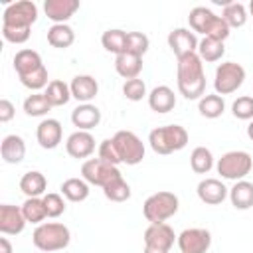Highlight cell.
I'll list each match as a JSON object with an SVG mask.
<instances>
[{
	"instance_id": "cell-47",
	"label": "cell",
	"mask_w": 253,
	"mask_h": 253,
	"mask_svg": "<svg viewBox=\"0 0 253 253\" xmlns=\"http://www.w3.org/2000/svg\"><path fill=\"white\" fill-rule=\"evenodd\" d=\"M247 136L253 140V121H249V125H247Z\"/></svg>"
},
{
	"instance_id": "cell-32",
	"label": "cell",
	"mask_w": 253,
	"mask_h": 253,
	"mask_svg": "<svg viewBox=\"0 0 253 253\" xmlns=\"http://www.w3.org/2000/svg\"><path fill=\"white\" fill-rule=\"evenodd\" d=\"M101 45H103L109 53H115V55L125 53V47H126V32L121 30V28H111V30L103 32V36H101Z\"/></svg>"
},
{
	"instance_id": "cell-3",
	"label": "cell",
	"mask_w": 253,
	"mask_h": 253,
	"mask_svg": "<svg viewBox=\"0 0 253 253\" xmlns=\"http://www.w3.org/2000/svg\"><path fill=\"white\" fill-rule=\"evenodd\" d=\"M190 136L188 130L182 125H164V126H156L150 130L148 134V144L156 154H172L178 152L182 148H186Z\"/></svg>"
},
{
	"instance_id": "cell-12",
	"label": "cell",
	"mask_w": 253,
	"mask_h": 253,
	"mask_svg": "<svg viewBox=\"0 0 253 253\" xmlns=\"http://www.w3.org/2000/svg\"><path fill=\"white\" fill-rule=\"evenodd\" d=\"M176 243L180 253H208L211 247V233L204 227H188L178 235Z\"/></svg>"
},
{
	"instance_id": "cell-23",
	"label": "cell",
	"mask_w": 253,
	"mask_h": 253,
	"mask_svg": "<svg viewBox=\"0 0 253 253\" xmlns=\"http://www.w3.org/2000/svg\"><path fill=\"white\" fill-rule=\"evenodd\" d=\"M43 67V61H42V55L36 51V49H20L16 51L14 55V69L18 73V77H24V75H30L38 69Z\"/></svg>"
},
{
	"instance_id": "cell-45",
	"label": "cell",
	"mask_w": 253,
	"mask_h": 253,
	"mask_svg": "<svg viewBox=\"0 0 253 253\" xmlns=\"http://www.w3.org/2000/svg\"><path fill=\"white\" fill-rule=\"evenodd\" d=\"M16 115V107L10 99H0V123H10Z\"/></svg>"
},
{
	"instance_id": "cell-46",
	"label": "cell",
	"mask_w": 253,
	"mask_h": 253,
	"mask_svg": "<svg viewBox=\"0 0 253 253\" xmlns=\"http://www.w3.org/2000/svg\"><path fill=\"white\" fill-rule=\"evenodd\" d=\"M0 253H14L12 243L8 237H0Z\"/></svg>"
},
{
	"instance_id": "cell-26",
	"label": "cell",
	"mask_w": 253,
	"mask_h": 253,
	"mask_svg": "<svg viewBox=\"0 0 253 253\" xmlns=\"http://www.w3.org/2000/svg\"><path fill=\"white\" fill-rule=\"evenodd\" d=\"M115 71L125 79H136L142 71V57L138 55H132V53H121V55H115Z\"/></svg>"
},
{
	"instance_id": "cell-14",
	"label": "cell",
	"mask_w": 253,
	"mask_h": 253,
	"mask_svg": "<svg viewBox=\"0 0 253 253\" xmlns=\"http://www.w3.org/2000/svg\"><path fill=\"white\" fill-rule=\"evenodd\" d=\"M61 138H63V126H61V123L57 119H49L47 117V119L40 121L38 128H36V140H38V144L42 148L53 150V148L59 146Z\"/></svg>"
},
{
	"instance_id": "cell-28",
	"label": "cell",
	"mask_w": 253,
	"mask_h": 253,
	"mask_svg": "<svg viewBox=\"0 0 253 253\" xmlns=\"http://www.w3.org/2000/svg\"><path fill=\"white\" fill-rule=\"evenodd\" d=\"M61 196L69 202H85L89 198V184L83 178H67L59 186Z\"/></svg>"
},
{
	"instance_id": "cell-1",
	"label": "cell",
	"mask_w": 253,
	"mask_h": 253,
	"mask_svg": "<svg viewBox=\"0 0 253 253\" xmlns=\"http://www.w3.org/2000/svg\"><path fill=\"white\" fill-rule=\"evenodd\" d=\"M178 71V91L188 101H200L206 95V73L204 61L200 59L198 51L178 57L176 63Z\"/></svg>"
},
{
	"instance_id": "cell-15",
	"label": "cell",
	"mask_w": 253,
	"mask_h": 253,
	"mask_svg": "<svg viewBox=\"0 0 253 253\" xmlns=\"http://www.w3.org/2000/svg\"><path fill=\"white\" fill-rule=\"evenodd\" d=\"M65 150L71 158H89L95 152V136L89 130H75L67 136Z\"/></svg>"
},
{
	"instance_id": "cell-6",
	"label": "cell",
	"mask_w": 253,
	"mask_h": 253,
	"mask_svg": "<svg viewBox=\"0 0 253 253\" xmlns=\"http://www.w3.org/2000/svg\"><path fill=\"white\" fill-rule=\"evenodd\" d=\"M253 168V158L249 152L245 150H229L225 154H221V158H217L215 162V170L221 178L225 180H245V176L251 172Z\"/></svg>"
},
{
	"instance_id": "cell-31",
	"label": "cell",
	"mask_w": 253,
	"mask_h": 253,
	"mask_svg": "<svg viewBox=\"0 0 253 253\" xmlns=\"http://www.w3.org/2000/svg\"><path fill=\"white\" fill-rule=\"evenodd\" d=\"M221 18L225 20V24L229 28H243L249 14H247L245 4H241V2H223Z\"/></svg>"
},
{
	"instance_id": "cell-11",
	"label": "cell",
	"mask_w": 253,
	"mask_h": 253,
	"mask_svg": "<svg viewBox=\"0 0 253 253\" xmlns=\"http://www.w3.org/2000/svg\"><path fill=\"white\" fill-rule=\"evenodd\" d=\"M119 176H123L121 170L115 164H109V162L101 160L99 156L97 158H87L81 164V178L89 186H101V188H105L111 180H115Z\"/></svg>"
},
{
	"instance_id": "cell-33",
	"label": "cell",
	"mask_w": 253,
	"mask_h": 253,
	"mask_svg": "<svg viewBox=\"0 0 253 253\" xmlns=\"http://www.w3.org/2000/svg\"><path fill=\"white\" fill-rule=\"evenodd\" d=\"M223 53H225L223 42H217L213 38H202L198 43V55L202 61H208V63L219 61L223 57Z\"/></svg>"
},
{
	"instance_id": "cell-4",
	"label": "cell",
	"mask_w": 253,
	"mask_h": 253,
	"mask_svg": "<svg viewBox=\"0 0 253 253\" xmlns=\"http://www.w3.org/2000/svg\"><path fill=\"white\" fill-rule=\"evenodd\" d=\"M32 241H34L36 249H40L43 253H53V251H61L69 245L71 231L67 225H63L59 221H47V223H40L34 229Z\"/></svg>"
},
{
	"instance_id": "cell-9",
	"label": "cell",
	"mask_w": 253,
	"mask_h": 253,
	"mask_svg": "<svg viewBox=\"0 0 253 253\" xmlns=\"http://www.w3.org/2000/svg\"><path fill=\"white\" fill-rule=\"evenodd\" d=\"M176 239L178 235L168 223H150L142 235L144 241L142 253H170Z\"/></svg>"
},
{
	"instance_id": "cell-25",
	"label": "cell",
	"mask_w": 253,
	"mask_h": 253,
	"mask_svg": "<svg viewBox=\"0 0 253 253\" xmlns=\"http://www.w3.org/2000/svg\"><path fill=\"white\" fill-rule=\"evenodd\" d=\"M229 202L235 210H249L253 208V182L249 180H237L229 188Z\"/></svg>"
},
{
	"instance_id": "cell-20",
	"label": "cell",
	"mask_w": 253,
	"mask_h": 253,
	"mask_svg": "<svg viewBox=\"0 0 253 253\" xmlns=\"http://www.w3.org/2000/svg\"><path fill=\"white\" fill-rule=\"evenodd\" d=\"M69 87H71V97H73L75 101H79V103H91V101L97 97V93H99V83H97V79H95L93 75H87V73L75 75V77L71 79Z\"/></svg>"
},
{
	"instance_id": "cell-34",
	"label": "cell",
	"mask_w": 253,
	"mask_h": 253,
	"mask_svg": "<svg viewBox=\"0 0 253 253\" xmlns=\"http://www.w3.org/2000/svg\"><path fill=\"white\" fill-rule=\"evenodd\" d=\"M190 166L196 174H208L213 166H215V160H213V154L210 148L206 146H196L190 154Z\"/></svg>"
},
{
	"instance_id": "cell-8",
	"label": "cell",
	"mask_w": 253,
	"mask_h": 253,
	"mask_svg": "<svg viewBox=\"0 0 253 253\" xmlns=\"http://www.w3.org/2000/svg\"><path fill=\"white\" fill-rule=\"evenodd\" d=\"M113 142H115V148L119 152L121 164L136 166L142 162L146 148H144V142L132 130H117L113 134Z\"/></svg>"
},
{
	"instance_id": "cell-5",
	"label": "cell",
	"mask_w": 253,
	"mask_h": 253,
	"mask_svg": "<svg viewBox=\"0 0 253 253\" xmlns=\"http://www.w3.org/2000/svg\"><path fill=\"white\" fill-rule=\"evenodd\" d=\"M180 208V200L174 192H156L152 196H148L142 204V215L146 217V221L150 223H166V219H170L172 215H176Z\"/></svg>"
},
{
	"instance_id": "cell-41",
	"label": "cell",
	"mask_w": 253,
	"mask_h": 253,
	"mask_svg": "<svg viewBox=\"0 0 253 253\" xmlns=\"http://www.w3.org/2000/svg\"><path fill=\"white\" fill-rule=\"evenodd\" d=\"M123 95H125L128 101H142L144 97H148V93H146V83H144L140 77L128 79V81H125V85H123Z\"/></svg>"
},
{
	"instance_id": "cell-22",
	"label": "cell",
	"mask_w": 253,
	"mask_h": 253,
	"mask_svg": "<svg viewBox=\"0 0 253 253\" xmlns=\"http://www.w3.org/2000/svg\"><path fill=\"white\" fill-rule=\"evenodd\" d=\"M148 107L154 113H170L176 107V95L168 85H156L148 93Z\"/></svg>"
},
{
	"instance_id": "cell-30",
	"label": "cell",
	"mask_w": 253,
	"mask_h": 253,
	"mask_svg": "<svg viewBox=\"0 0 253 253\" xmlns=\"http://www.w3.org/2000/svg\"><path fill=\"white\" fill-rule=\"evenodd\" d=\"M198 111H200V115L206 117V119H217V117H221L223 111H225V101H223V97L217 95V93H210V95L206 93V95L198 101Z\"/></svg>"
},
{
	"instance_id": "cell-16",
	"label": "cell",
	"mask_w": 253,
	"mask_h": 253,
	"mask_svg": "<svg viewBox=\"0 0 253 253\" xmlns=\"http://www.w3.org/2000/svg\"><path fill=\"white\" fill-rule=\"evenodd\" d=\"M196 194L204 204L217 206L229 196V188H225V184L219 178H204V180H200Z\"/></svg>"
},
{
	"instance_id": "cell-44",
	"label": "cell",
	"mask_w": 253,
	"mask_h": 253,
	"mask_svg": "<svg viewBox=\"0 0 253 253\" xmlns=\"http://www.w3.org/2000/svg\"><path fill=\"white\" fill-rule=\"evenodd\" d=\"M32 28H6L2 26V36L10 43H26L30 40Z\"/></svg>"
},
{
	"instance_id": "cell-39",
	"label": "cell",
	"mask_w": 253,
	"mask_h": 253,
	"mask_svg": "<svg viewBox=\"0 0 253 253\" xmlns=\"http://www.w3.org/2000/svg\"><path fill=\"white\" fill-rule=\"evenodd\" d=\"M18 79H20V83H22L26 89H30V91H34V93H40V89H45V87L49 85L45 65H43L42 69L30 73V75H24V77H18Z\"/></svg>"
},
{
	"instance_id": "cell-19",
	"label": "cell",
	"mask_w": 253,
	"mask_h": 253,
	"mask_svg": "<svg viewBox=\"0 0 253 253\" xmlns=\"http://www.w3.org/2000/svg\"><path fill=\"white\" fill-rule=\"evenodd\" d=\"M79 10V0H45L43 12L53 24H67V20Z\"/></svg>"
},
{
	"instance_id": "cell-24",
	"label": "cell",
	"mask_w": 253,
	"mask_h": 253,
	"mask_svg": "<svg viewBox=\"0 0 253 253\" xmlns=\"http://www.w3.org/2000/svg\"><path fill=\"white\" fill-rule=\"evenodd\" d=\"M20 190L26 198H43L47 190V178L40 170H30L20 178Z\"/></svg>"
},
{
	"instance_id": "cell-7",
	"label": "cell",
	"mask_w": 253,
	"mask_h": 253,
	"mask_svg": "<svg viewBox=\"0 0 253 253\" xmlns=\"http://www.w3.org/2000/svg\"><path fill=\"white\" fill-rule=\"evenodd\" d=\"M245 81V67L235 61H223L215 67L213 75V89L217 95H229L235 93Z\"/></svg>"
},
{
	"instance_id": "cell-2",
	"label": "cell",
	"mask_w": 253,
	"mask_h": 253,
	"mask_svg": "<svg viewBox=\"0 0 253 253\" xmlns=\"http://www.w3.org/2000/svg\"><path fill=\"white\" fill-rule=\"evenodd\" d=\"M188 24L194 34H202L204 38H213L217 42H225L231 32V28L225 24V20L206 6L192 8L188 14Z\"/></svg>"
},
{
	"instance_id": "cell-13",
	"label": "cell",
	"mask_w": 253,
	"mask_h": 253,
	"mask_svg": "<svg viewBox=\"0 0 253 253\" xmlns=\"http://www.w3.org/2000/svg\"><path fill=\"white\" fill-rule=\"evenodd\" d=\"M198 43H200V40L190 28H174L168 34V47L172 49L176 59L182 55H188V53H196Z\"/></svg>"
},
{
	"instance_id": "cell-43",
	"label": "cell",
	"mask_w": 253,
	"mask_h": 253,
	"mask_svg": "<svg viewBox=\"0 0 253 253\" xmlns=\"http://www.w3.org/2000/svg\"><path fill=\"white\" fill-rule=\"evenodd\" d=\"M97 156H99L101 160L109 162V164H115V166L121 164V158H119V152H117V148H115L113 136L101 140V144H99V148H97Z\"/></svg>"
},
{
	"instance_id": "cell-10",
	"label": "cell",
	"mask_w": 253,
	"mask_h": 253,
	"mask_svg": "<svg viewBox=\"0 0 253 253\" xmlns=\"http://www.w3.org/2000/svg\"><path fill=\"white\" fill-rule=\"evenodd\" d=\"M38 20V6L32 0H18L4 8L2 26L6 28H32Z\"/></svg>"
},
{
	"instance_id": "cell-37",
	"label": "cell",
	"mask_w": 253,
	"mask_h": 253,
	"mask_svg": "<svg viewBox=\"0 0 253 253\" xmlns=\"http://www.w3.org/2000/svg\"><path fill=\"white\" fill-rule=\"evenodd\" d=\"M103 194H105L107 200L121 204V202H126V200L130 198V186H128V182H126L123 176H119V178L111 180V182L103 188Z\"/></svg>"
},
{
	"instance_id": "cell-40",
	"label": "cell",
	"mask_w": 253,
	"mask_h": 253,
	"mask_svg": "<svg viewBox=\"0 0 253 253\" xmlns=\"http://www.w3.org/2000/svg\"><path fill=\"white\" fill-rule=\"evenodd\" d=\"M231 113L239 121H253V97L241 95L231 103Z\"/></svg>"
},
{
	"instance_id": "cell-27",
	"label": "cell",
	"mask_w": 253,
	"mask_h": 253,
	"mask_svg": "<svg viewBox=\"0 0 253 253\" xmlns=\"http://www.w3.org/2000/svg\"><path fill=\"white\" fill-rule=\"evenodd\" d=\"M43 95L47 97V101H49L51 107H63V105H67V103L73 99V97H71V87H69V83H65V81H61V79H51L49 85L45 87Z\"/></svg>"
},
{
	"instance_id": "cell-38",
	"label": "cell",
	"mask_w": 253,
	"mask_h": 253,
	"mask_svg": "<svg viewBox=\"0 0 253 253\" xmlns=\"http://www.w3.org/2000/svg\"><path fill=\"white\" fill-rule=\"evenodd\" d=\"M148 47H150V40H148L146 34H142V32H126V47H125L126 53L142 57L148 51Z\"/></svg>"
},
{
	"instance_id": "cell-48",
	"label": "cell",
	"mask_w": 253,
	"mask_h": 253,
	"mask_svg": "<svg viewBox=\"0 0 253 253\" xmlns=\"http://www.w3.org/2000/svg\"><path fill=\"white\" fill-rule=\"evenodd\" d=\"M249 14H251V16H253V0H251V2H249Z\"/></svg>"
},
{
	"instance_id": "cell-21",
	"label": "cell",
	"mask_w": 253,
	"mask_h": 253,
	"mask_svg": "<svg viewBox=\"0 0 253 253\" xmlns=\"http://www.w3.org/2000/svg\"><path fill=\"white\" fill-rule=\"evenodd\" d=\"M0 156L6 164H20L26 156V142L20 134H6L0 142Z\"/></svg>"
},
{
	"instance_id": "cell-29",
	"label": "cell",
	"mask_w": 253,
	"mask_h": 253,
	"mask_svg": "<svg viewBox=\"0 0 253 253\" xmlns=\"http://www.w3.org/2000/svg\"><path fill=\"white\" fill-rule=\"evenodd\" d=\"M75 42V32L69 24H53L47 30V43L57 49H65Z\"/></svg>"
},
{
	"instance_id": "cell-36",
	"label": "cell",
	"mask_w": 253,
	"mask_h": 253,
	"mask_svg": "<svg viewBox=\"0 0 253 253\" xmlns=\"http://www.w3.org/2000/svg\"><path fill=\"white\" fill-rule=\"evenodd\" d=\"M20 208H22V213H24L28 223L40 225L47 217V211H45V206H43L42 198H26V202Z\"/></svg>"
},
{
	"instance_id": "cell-42",
	"label": "cell",
	"mask_w": 253,
	"mask_h": 253,
	"mask_svg": "<svg viewBox=\"0 0 253 253\" xmlns=\"http://www.w3.org/2000/svg\"><path fill=\"white\" fill-rule=\"evenodd\" d=\"M42 200H43L47 217H59V215L65 211V202H63V196H61V194H57V192H47Z\"/></svg>"
},
{
	"instance_id": "cell-18",
	"label": "cell",
	"mask_w": 253,
	"mask_h": 253,
	"mask_svg": "<svg viewBox=\"0 0 253 253\" xmlns=\"http://www.w3.org/2000/svg\"><path fill=\"white\" fill-rule=\"evenodd\" d=\"M71 123L73 126H77V130H89L99 126L101 123V109L93 103H79L73 111H71Z\"/></svg>"
},
{
	"instance_id": "cell-17",
	"label": "cell",
	"mask_w": 253,
	"mask_h": 253,
	"mask_svg": "<svg viewBox=\"0 0 253 253\" xmlns=\"http://www.w3.org/2000/svg\"><path fill=\"white\" fill-rule=\"evenodd\" d=\"M26 217L22 213V208L12 206V204H2L0 206V231L2 235H18L26 227Z\"/></svg>"
},
{
	"instance_id": "cell-35",
	"label": "cell",
	"mask_w": 253,
	"mask_h": 253,
	"mask_svg": "<svg viewBox=\"0 0 253 253\" xmlns=\"http://www.w3.org/2000/svg\"><path fill=\"white\" fill-rule=\"evenodd\" d=\"M53 107L43 93H32L24 99V113L28 117H45Z\"/></svg>"
}]
</instances>
